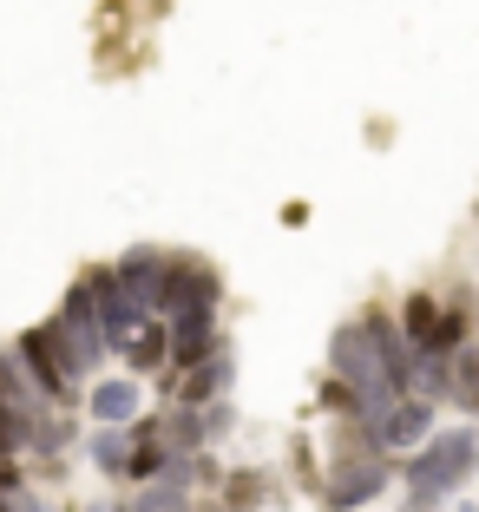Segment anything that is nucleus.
Instances as JSON below:
<instances>
[{"label":"nucleus","mask_w":479,"mask_h":512,"mask_svg":"<svg viewBox=\"0 0 479 512\" xmlns=\"http://www.w3.org/2000/svg\"><path fill=\"white\" fill-rule=\"evenodd\" d=\"M329 368H335V381L355 394V421L361 427H375L388 407L407 401V394L388 381V368H381V355H375V342H368L361 322H342V329L329 335Z\"/></svg>","instance_id":"obj_1"},{"label":"nucleus","mask_w":479,"mask_h":512,"mask_svg":"<svg viewBox=\"0 0 479 512\" xmlns=\"http://www.w3.org/2000/svg\"><path fill=\"white\" fill-rule=\"evenodd\" d=\"M473 473H479V434H473V427H440L420 453H407V460H401L407 493H434V499L460 493Z\"/></svg>","instance_id":"obj_2"},{"label":"nucleus","mask_w":479,"mask_h":512,"mask_svg":"<svg viewBox=\"0 0 479 512\" xmlns=\"http://www.w3.org/2000/svg\"><path fill=\"white\" fill-rule=\"evenodd\" d=\"M46 329H53V342H60L73 381H92V375H99V362H105V329H99V309H92V289L86 283L66 289L60 316L46 322Z\"/></svg>","instance_id":"obj_3"},{"label":"nucleus","mask_w":479,"mask_h":512,"mask_svg":"<svg viewBox=\"0 0 479 512\" xmlns=\"http://www.w3.org/2000/svg\"><path fill=\"white\" fill-rule=\"evenodd\" d=\"M388 480H394L388 453H335L329 480H322V506H329V512H361L368 499H381Z\"/></svg>","instance_id":"obj_4"},{"label":"nucleus","mask_w":479,"mask_h":512,"mask_svg":"<svg viewBox=\"0 0 479 512\" xmlns=\"http://www.w3.org/2000/svg\"><path fill=\"white\" fill-rule=\"evenodd\" d=\"M14 355H20V368L33 375V388H40L46 407H73L79 401V381H73V368H66V355H60V342H53V329H46V322L20 335Z\"/></svg>","instance_id":"obj_5"},{"label":"nucleus","mask_w":479,"mask_h":512,"mask_svg":"<svg viewBox=\"0 0 479 512\" xmlns=\"http://www.w3.org/2000/svg\"><path fill=\"white\" fill-rule=\"evenodd\" d=\"M79 283L92 289V309H99V329H105V348H132L138 342V329H145V309H138L132 296H125V283H119V270H112V263H105V270H86L79 276Z\"/></svg>","instance_id":"obj_6"},{"label":"nucleus","mask_w":479,"mask_h":512,"mask_svg":"<svg viewBox=\"0 0 479 512\" xmlns=\"http://www.w3.org/2000/svg\"><path fill=\"white\" fill-rule=\"evenodd\" d=\"M217 296H224V283H217V270H210V263H197V256H171L165 289H158V322H178V316H197V309H217Z\"/></svg>","instance_id":"obj_7"},{"label":"nucleus","mask_w":479,"mask_h":512,"mask_svg":"<svg viewBox=\"0 0 479 512\" xmlns=\"http://www.w3.org/2000/svg\"><path fill=\"white\" fill-rule=\"evenodd\" d=\"M368 434H375V447H381V453H420L427 440L440 434V427H434V407L407 394V401H401V407H388V414H381Z\"/></svg>","instance_id":"obj_8"},{"label":"nucleus","mask_w":479,"mask_h":512,"mask_svg":"<svg viewBox=\"0 0 479 512\" xmlns=\"http://www.w3.org/2000/svg\"><path fill=\"white\" fill-rule=\"evenodd\" d=\"M125 283V296L145 309V316H158V289H165V270H171V250H151V243H132V250L112 263Z\"/></svg>","instance_id":"obj_9"},{"label":"nucleus","mask_w":479,"mask_h":512,"mask_svg":"<svg viewBox=\"0 0 479 512\" xmlns=\"http://www.w3.org/2000/svg\"><path fill=\"white\" fill-rule=\"evenodd\" d=\"M171 329V375H191L197 362H210L217 348H230L224 335H217V309H197V316H178L165 322Z\"/></svg>","instance_id":"obj_10"},{"label":"nucleus","mask_w":479,"mask_h":512,"mask_svg":"<svg viewBox=\"0 0 479 512\" xmlns=\"http://www.w3.org/2000/svg\"><path fill=\"white\" fill-rule=\"evenodd\" d=\"M361 329H368V342H375L388 381H394L401 394H414V348H407V335H401V316H388V309H368V316H361Z\"/></svg>","instance_id":"obj_11"},{"label":"nucleus","mask_w":479,"mask_h":512,"mask_svg":"<svg viewBox=\"0 0 479 512\" xmlns=\"http://www.w3.org/2000/svg\"><path fill=\"white\" fill-rule=\"evenodd\" d=\"M230 381H237V355H230V348H217L210 362H197L191 375H178V407L204 414V407L230 401Z\"/></svg>","instance_id":"obj_12"},{"label":"nucleus","mask_w":479,"mask_h":512,"mask_svg":"<svg viewBox=\"0 0 479 512\" xmlns=\"http://www.w3.org/2000/svg\"><path fill=\"white\" fill-rule=\"evenodd\" d=\"M0 401L14 407V414L33 427V434H40V427L53 421V407L40 401V388H33V375L20 368V355H14V348H0Z\"/></svg>","instance_id":"obj_13"},{"label":"nucleus","mask_w":479,"mask_h":512,"mask_svg":"<svg viewBox=\"0 0 479 512\" xmlns=\"http://www.w3.org/2000/svg\"><path fill=\"white\" fill-rule=\"evenodd\" d=\"M86 407H92V421H99V427H138V381L132 375L99 381V388L86 394Z\"/></svg>","instance_id":"obj_14"},{"label":"nucleus","mask_w":479,"mask_h":512,"mask_svg":"<svg viewBox=\"0 0 479 512\" xmlns=\"http://www.w3.org/2000/svg\"><path fill=\"white\" fill-rule=\"evenodd\" d=\"M466 335H473V289H453L447 302H440V335H434V348L427 355H460L466 348Z\"/></svg>","instance_id":"obj_15"},{"label":"nucleus","mask_w":479,"mask_h":512,"mask_svg":"<svg viewBox=\"0 0 479 512\" xmlns=\"http://www.w3.org/2000/svg\"><path fill=\"white\" fill-rule=\"evenodd\" d=\"M401 335H407L414 355L434 348V335H440V296H434V289H414V296L401 302Z\"/></svg>","instance_id":"obj_16"},{"label":"nucleus","mask_w":479,"mask_h":512,"mask_svg":"<svg viewBox=\"0 0 479 512\" xmlns=\"http://www.w3.org/2000/svg\"><path fill=\"white\" fill-rule=\"evenodd\" d=\"M86 453H92V467H99V473L125 480V473H132V427H99V434L86 440Z\"/></svg>","instance_id":"obj_17"},{"label":"nucleus","mask_w":479,"mask_h":512,"mask_svg":"<svg viewBox=\"0 0 479 512\" xmlns=\"http://www.w3.org/2000/svg\"><path fill=\"white\" fill-rule=\"evenodd\" d=\"M125 362H132V381H138V375H158V368L171 362V329H165L158 316H151L145 329H138V342L125 348Z\"/></svg>","instance_id":"obj_18"},{"label":"nucleus","mask_w":479,"mask_h":512,"mask_svg":"<svg viewBox=\"0 0 479 512\" xmlns=\"http://www.w3.org/2000/svg\"><path fill=\"white\" fill-rule=\"evenodd\" d=\"M158 440L171 447V460H184V453H204V414H191V407H171L165 421H158Z\"/></svg>","instance_id":"obj_19"},{"label":"nucleus","mask_w":479,"mask_h":512,"mask_svg":"<svg viewBox=\"0 0 479 512\" xmlns=\"http://www.w3.org/2000/svg\"><path fill=\"white\" fill-rule=\"evenodd\" d=\"M414 401H427V407L453 401V362L447 355H414Z\"/></svg>","instance_id":"obj_20"},{"label":"nucleus","mask_w":479,"mask_h":512,"mask_svg":"<svg viewBox=\"0 0 479 512\" xmlns=\"http://www.w3.org/2000/svg\"><path fill=\"white\" fill-rule=\"evenodd\" d=\"M453 401L479 421V342H466L460 355H453Z\"/></svg>","instance_id":"obj_21"},{"label":"nucleus","mask_w":479,"mask_h":512,"mask_svg":"<svg viewBox=\"0 0 479 512\" xmlns=\"http://www.w3.org/2000/svg\"><path fill=\"white\" fill-rule=\"evenodd\" d=\"M263 486H270V480H263L256 467H230V473H224V506L256 512V506H263Z\"/></svg>","instance_id":"obj_22"},{"label":"nucleus","mask_w":479,"mask_h":512,"mask_svg":"<svg viewBox=\"0 0 479 512\" xmlns=\"http://www.w3.org/2000/svg\"><path fill=\"white\" fill-rule=\"evenodd\" d=\"M27 447H33V427L0 401V460H14V453H27Z\"/></svg>","instance_id":"obj_23"},{"label":"nucleus","mask_w":479,"mask_h":512,"mask_svg":"<svg viewBox=\"0 0 479 512\" xmlns=\"http://www.w3.org/2000/svg\"><path fill=\"white\" fill-rule=\"evenodd\" d=\"M230 421H237V407H230V401L204 407V447H210V440H224V434H230Z\"/></svg>","instance_id":"obj_24"},{"label":"nucleus","mask_w":479,"mask_h":512,"mask_svg":"<svg viewBox=\"0 0 479 512\" xmlns=\"http://www.w3.org/2000/svg\"><path fill=\"white\" fill-rule=\"evenodd\" d=\"M322 407H335V414H348V421H355V394H348V388H342L335 375L322 381Z\"/></svg>","instance_id":"obj_25"},{"label":"nucleus","mask_w":479,"mask_h":512,"mask_svg":"<svg viewBox=\"0 0 479 512\" xmlns=\"http://www.w3.org/2000/svg\"><path fill=\"white\" fill-rule=\"evenodd\" d=\"M440 506H447V499H434V493H407L401 499V512H440Z\"/></svg>","instance_id":"obj_26"},{"label":"nucleus","mask_w":479,"mask_h":512,"mask_svg":"<svg viewBox=\"0 0 479 512\" xmlns=\"http://www.w3.org/2000/svg\"><path fill=\"white\" fill-rule=\"evenodd\" d=\"M14 512H46V506H40L33 493H14Z\"/></svg>","instance_id":"obj_27"},{"label":"nucleus","mask_w":479,"mask_h":512,"mask_svg":"<svg viewBox=\"0 0 479 512\" xmlns=\"http://www.w3.org/2000/svg\"><path fill=\"white\" fill-rule=\"evenodd\" d=\"M197 512H237V506H224V499H217V506H197Z\"/></svg>","instance_id":"obj_28"},{"label":"nucleus","mask_w":479,"mask_h":512,"mask_svg":"<svg viewBox=\"0 0 479 512\" xmlns=\"http://www.w3.org/2000/svg\"><path fill=\"white\" fill-rule=\"evenodd\" d=\"M92 512H105V506H92Z\"/></svg>","instance_id":"obj_29"},{"label":"nucleus","mask_w":479,"mask_h":512,"mask_svg":"<svg viewBox=\"0 0 479 512\" xmlns=\"http://www.w3.org/2000/svg\"><path fill=\"white\" fill-rule=\"evenodd\" d=\"M191 512H197V506H191Z\"/></svg>","instance_id":"obj_30"}]
</instances>
